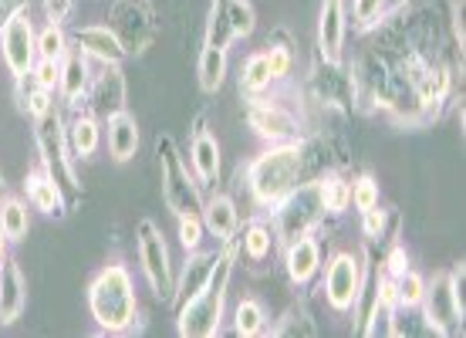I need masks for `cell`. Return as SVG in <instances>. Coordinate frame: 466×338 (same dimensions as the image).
Returning <instances> with one entry per match:
<instances>
[{
    "label": "cell",
    "mask_w": 466,
    "mask_h": 338,
    "mask_svg": "<svg viewBox=\"0 0 466 338\" xmlns=\"http://www.w3.org/2000/svg\"><path fill=\"white\" fill-rule=\"evenodd\" d=\"M321 203H325V213L331 217H341V213L351 207V183H345L341 176H321Z\"/></svg>",
    "instance_id": "cell-30"
},
{
    "label": "cell",
    "mask_w": 466,
    "mask_h": 338,
    "mask_svg": "<svg viewBox=\"0 0 466 338\" xmlns=\"http://www.w3.org/2000/svg\"><path fill=\"white\" fill-rule=\"evenodd\" d=\"M385 227H389V210H382V207L361 210V233H365L369 241H382Z\"/></svg>",
    "instance_id": "cell-40"
},
{
    "label": "cell",
    "mask_w": 466,
    "mask_h": 338,
    "mask_svg": "<svg viewBox=\"0 0 466 338\" xmlns=\"http://www.w3.org/2000/svg\"><path fill=\"white\" fill-rule=\"evenodd\" d=\"M213 261H217V254L187 251V268H183V274H179V281H176V298H179V304L187 302V298H193V294L210 281Z\"/></svg>",
    "instance_id": "cell-23"
},
{
    "label": "cell",
    "mask_w": 466,
    "mask_h": 338,
    "mask_svg": "<svg viewBox=\"0 0 466 338\" xmlns=\"http://www.w3.org/2000/svg\"><path fill=\"white\" fill-rule=\"evenodd\" d=\"M21 98V108L27 112L31 118H41L47 112H55V92H45V88H31L27 95H17Z\"/></svg>",
    "instance_id": "cell-39"
},
{
    "label": "cell",
    "mask_w": 466,
    "mask_h": 338,
    "mask_svg": "<svg viewBox=\"0 0 466 338\" xmlns=\"http://www.w3.org/2000/svg\"><path fill=\"white\" fill-rule=\"evenodd\" d=\"M325 217V203H321V183H298V187L274 207V233L278 244H291L304 233H315V227Z\"/></svg>",
    "instance_id": "cell-6"
},
{
    "label": "cell",
    "mask_w": 466,
    "mask_h": 338,
    "mask_svg": "<svg viewBox=\"0 0 466 338\" xmlns=\"http://www.w3.org/2000/svg\"><path fill=\"white\" fill-rule=\"evenodd\" d=\"M88 98H92V112L102 122L108 116L122 112L126 108V75H122V65H102V75L92 78Z\"/></svg>",
    "instance_id": "cell-16"
},
{
    "label": "cell",
    "mask_w": 466,
    "mask_h": 338,
    "mask_svg": "<svg viewBox=\"0 0 466 338\" xmlns=\"http://www.w3.org/2000/svg\"><path fill=\"white\" fill-rule=\"evenodd\" d=\"M136 244H139V264L142 274L149 281L152 294L159 302H173L176 298V274L173 261H169V244H166L163 230L156 227V220H139L136 227Z\"/></svg>",
    "instance_id": "cell-9"
},
{
    "label": "cell",
    "mask_w": 466,
    "mask_h": 338,
    "mask_svg": "<svg viewBox=\"0 0 466 338\" xmlns=\"http://www.w3.org/2000/svg\"><path fill=\"white\" fill-rule=\"evenodd\" d=\"M0 227H4V237L17 244L31 233V210L27 203L17 197H0Z\"/></svg>",
    "instance_id": "cell-27"
},
{
    "label": "cell",
    "mask_w": 466,
    "mask_h": 338,
    "mask_svg": "<svg viewBox=\"0 0 466 338\" xmlns=\"http://www.w3.org/2000/svg\"><path fill=\"white\" fill-rule=\"evenodd\" d=\"M27 312V278H24L21 264L7 257L0 264V325H17Z\"/></svg>",
    "instance_id": "cell-14"
},
{
    "label": "cell",
    "mask_w": 466,
    "mask_h": 338,
    "mask_svg": "<svg viewBox=\"0 0 466 338\" xmlns=\"http://www.w3.org/2000/svg\"><path fill=\"white\" fill-rule=\"evenodd\" d=\"M351 207H355L359 213L379 207V183H375V176L365 173L351 183Z\"/></svg>",
    "instance_id": "cell-36"
},
{
    "label": "cell",
    "mask_w": 466,
    "mask_h": 338,
    "mask_svg": "<svg viewBox=\"0 0 466 338\" xmlns=\"http://www.w3.org/2000/svg\"><path fill=\"white\" fill-rule=\"evenodd\" d=\"M396 281V304L399 312H412V308H420L422 304V294H426V278H422L420 271L409 268L406 274H399Z\"/></svg>",
    "instance_id": "cell-31"
},
{
    "label": "cell",
    "mask_w": 466,
    "mask_h": 338,
    "mask_svg": "<svg viewBox=\"0 0 466 338\" xmlns=\"http://www.w3.org/2000/svg\"><path fill=\"white\" fill-rule=\"evenodd\" d=\"M382 17H385V0H351V21H355L359 35L379 27Z\"/></svg>",
    "instance_id": "cell-34"
},
{
    "label": "cell",
    "mask_w": 466,
    "mask_h": 338,
    "mask_svg": "<svg viewBox=\"0 0 466 338\" xmlns=\"http://www.w3.org/2000/svg\"><path fill=\"white\" fill-rule=\"evenodd\" d=\"M237 244H240V251H244V257L250 264H264L274 254V247H278V233L264 220H250L244 227V233L237 237Z\"/></svg>",
    "instance_id": "cell-24"
},
{
    "label": "cell",
    "mask_w": 466,
    "mask_h": 338,
    "mask_svg": "<svg viewBox=\"0 0 466 338\" xmlns=\"http://www.w3.org/2000/svg\"><path fill=\"white\" fill-rule=\"evenodd\" d=\"M268 68H270V78L274 82H284L288 75H291L294 68V55H291V47L288 45H268Z\"/></svg>",
    "instance_id": "cell-37"
},
{
    "label": "cell",
    "mask_w": 466,
    "mask_h": 338,
    "mask_svg": "<svg viewBox=\"0 0 466 338\" xmlns=\"http://www.w3.org/2000/svg\"><path fill=\"white\" fill-rule=\"evenodd\" d=\"M223 11V21H227V31H230L233 41L240 37H250L257 27V11L250 0H217Z\"/></svg>",
    "instance_id": "cell-28"
},
{
    "label": "cell",
    "mask_w": 466,
    "mask_h": 338,
    "mask_svg": "<svg viewBox=\"0 0 466 338\" xmlns=\"http://www.w3.org/2000/svg\"><path fill=\"white\" fill-rule=\"evenodd\" d=\"M35 142L37 152H41V163H45V173L68 193H78V176H75V156L68 149V132H65V122H61L58 108L47 112V116L35 118Z\"/></svg>",
    "instance_id": "cell-7"
},
{
    "label": "cell",
    "mask_w": 466,
    "mask_h": 338,
    "mask_svg": "<svg viewBox=\"0 0 466 338\" xmlns=\"http://www.w3.org/2000/svg\"><path fill=\"white\" fill-rule=\"evenodd\" d=\"M58 78H61V61L51 58H37L35 68H31V82L45 92H58Z\"/></svg>",
    "instance_id": "cell-38"
},
{
    "label": "cell",
    "mask_w": 466,
    "mask_h": 338,
    "mask_svg": "<svg viewBox=\"0 0 466 338\" xmlns=\"http://www.w3.org/2000/svg\"><path fill=\"white\" fill-rule=\"evenodd\" d=\"M233 332L244 338L268 335V308L257 298H240L233 308Z\"/></svg>",
    "instance_id": "cell-26"
},
{
    "label": "cell",
    "mask_w": 466,
    "mask_h": 338,
    "mask_svg": "<svg viewBox=\"0 0 466 338\" xmlns=\"http://www.w3.org/2000/svg\"><path fill=\"white\" fill-rule=\"evenodd\" d=\"M361 292H365L361 257L351 254V251H339L325 268V298L331 304V312H339V315L355 312L361 302Z\"/></svg>",
    "instance_id": "cell-10"
},
{
    "label": "cell",
    "mask_w": 466,
    "mask_h": 338,
    "mask_svg": "<svg viewBox=\"0 0 466 338\" xmlns=\"http://www.w3.org/2000/svg\"><path fill=\"white\" fill-rule=\"evenodd\" d=\"M45 4V17L51 24H65L75 11V0H41Z\"/></svg>",
    "instance_id": "cell-41"
},
{
    "label": "cell",
    "mask_w": 466,
    "mask_h": 338,
    "mask_svg": "<svg viewBox=\"0 0 466 338\" xmlns=\"http://www.w3.org/2000/svg\"><path fill=\"white\" fill-rule=\"evenodd\" d=\"M0 197H4V173H0Z\"/></svg>",
    "instance_id": "cell-45"
},
{
    "label": "cell",
    "mask_w": 466,
    "mask_h": 338,
    "mask_svg": "<svg viewBox=\"0 0 466 338\" xmlns=\"http://www.w3.org/2000/svg\"><path fill=\"white\" fill-rule=\"evenodd\" d=\"M197 78H199V88L207 95H217L220 92L223 78H227V47L223 45H203L199 51V61H197Z\"/></svg>",
    "instance_id": "cell-25"
},
{
    "label": "cell",
    "mask_w": 466,
    "mask_h": 338,
    "mask_svg": "<svg viewBox=\"0 0 466 338\" xmlns=\"http://www.w3.org/2000/svg\"><path fill=\"white\" fill-rule=\"evenodd\" d=\"M156 156H159V173H163V200L173 217H189L203 210V183L197 173H189L183 156L169 136L156 139Z\"/></svg>",
    "instance_id": "cell-4"
},
{
    "label": "cell",
    "mask_w": 466,
    "mask_h": 338,
    "mask_svg": "<svg viewBox=\"0 0 466 338\" xmlns=\"http://www.w3.org/2000/svg\"><path fill=\"white\" fill-rule=\"evenodd\" d=\"M71 41L78 45V51H85L92 61L98 65H122L128 55V47L122 45L116 27H106V24H88V27H78Z\"/></svg>",
    "instance_id": "cell-13"
},
{
    "label": "cell",
    "mask_w": 466,
    "mask_h": 338,
    "mask_svg": "<svg viewBox=\"0 0 466 338\" xmlns=\"http://www.w3.org/2000/svg\"><path fill=\"white\" fill-rule=\"evenodd\" d=\"M345 35H349L345 0H321V11H318V58L325 65H341Z\"/></svg>",
    "instance_id": "cell-12"
},
{
    "label": "cell",
    "mask_w": 466,
    "mask_h": 338,
    "mask_svg": "<svg viewBox=\"0 0 466 338\" xmlns=\"http://www.w3.org/2000/svg\"><path fill=\"white\" fill-rule=\"evenodd\" d=\"M237 237L223 244V251L213 261L210 281L199 288L193 298L179 304V318H176V332L183 338H213L223 328V304H227V288L233 278V261H237Z\"/></svg>",
    "instance_id": "cell-1"
},
{
    "label": "cell",
    "mask_w": 466,
    "mask_h": 338,
    "mask_svg": "<svg viewBox=\"0 0 466 338\" xmlns=\"http://www.w3.org/2000/svg\"><path fill=\"white\" fill-rule=\"evenodd\" d=\"M247 126L268 142H301V122L280 102L264 98V95L247 98Z\"/></svg>",
    "instance_id": "cell-11"
},
{
    "label": "cell",
    "mask_w": 466,
    "mask_h": 338,
    "mask_svg": "<svg viewBox=\"0 0 466 338\" xmlns=\"http://www.w3.org/2000/svg\"><path fill=\"white\" fill-rule=\"evenodd\" d=\"M284 271L294 288H308L315 274L321 271V244L315 233H304L291 244H284Z\"/></svg>",
    "instance_id": "cell-15"
},
{
    "label": "cell",
    "mask_w": 466,
    "mask_h": 338,
    "mask_svg": "<svg viewBox=\"0 0 466 338\" xmlns=\"http://www.w3.org/2000/svg\"><path fill=\"white\" fill-rule=\"evenodd\" d=\"M409 271V254H406V247L396 244L392 251H389V257H385V274L389 278H399V274H406Z\"/></svg>",
    "instance_id": "cell-42"
},
{
    "label": "cell",
    "mask_w": 466,
    "mask_h": 338,
    "mask_svg": "<svg viewBox=\"0 0 466 338\" xmlns=\"http://www.w3.org/2000/svg\"><path fill=\"white\" fill-rule=\"evenodd\" d=\"M88 312L98 332L106 335H128L139 322V298L136 281L126 264H108L88 284Z\"/></svg>",
    "instance_id": "cell-2"
},
{
    "label": "cell",
    "mask_w": 466,
    "mask_h": 338,
    "mask_svg": "<svg viewBox=\"0 0 466 338\" xmlns=\"http://www.w3.org/2000/svg\"><path fill=\"white\" fill-rule=\"evenodd\" d=\"M270 335H304V338H315L318 335V325H315V318L304 312L301 304L298 308H288L284 312V318H280L278 325L268 328Z\"/></svg>",
    "instance_id": "cell-33"
},
{
    "label": "cell",
    "mask_w": 466,
    "mask_h": 338,
    "mask_svg": "<svg viewBox=\"0 0 466 338\" xmlns=\"http://www.w3.org/2000/svg\"><path fill=\"white\" fill-rule=\"evenodd\" d=\"M274 78H270V68H268V55L264 51H254L250 58L244 61V68H240V92L247 98H254V95H268Z\"/></svg>",
    "instance_id": "cell-29"
},
{
    "label": "cell",
    "mask_w": 466,
    "mask_h": 338,
    "mask_svg": "<svg viewBox=\"0 0 466 338\" xmlns=\"http://www.w3.org/2000/svg\"><path fill=\"white\" fill-rule=\"evenodd\" d=\"M92 58L78 51V47H68V55L61 58V78H58V95L65 98V106H78L88 88H92Z\"/></svg>",
    "instance_id": "cell-17"
},
{
    "label": "cell",
    "mask_w": 466,
    "mask_h": 338,
    "mask_svg": "<svg viewBox=\"0 0 466 338\" xmlns=\"http://www.w3.org/2000/svg\"><path fill=\"white\" fill-rule=\"evenodd\" d=\"M106 139H108V156L112 163L126 166L128 159H136L139 152V122L136 116H128L126 108L116 112V116L106 118Z\"/></svg>",
    "instance_id": "cell-19"
},
{
    "label": "cell",
    "mask_w": 466,
    "mask_h": 338,
    "mask_svg": "<svg viewBox=\"0 0 466 338\" xmlns=\"http://www.w3.org/2000/svg\"><path fill=\"white\" fill-rule=\"evenodd\" d=\"M176 233H179V244L183 251H199L203 247V220H199V213H189V217H176Z\"/></svg>",
    "instance_id": "cell-35"
},
{
    "label": "cell",
    "mask_w": 466,
    "mask_h": 338,
    "mask_svg": "<svg viewBox=\"0 0 466 338\" xmlns=\"http://www.w3.org/2000/svg\"><path fill=\"white\" fill-rule=\"evenodd\" d=\"M65 55H68V35H65V27L47 21L45 27L37 31V58L61 61Z\"/></svg>",
    "instance_id": "cell-32"
},
{
    "label": "cell",
    "mask_w": 466,
    "mask_h": 338,
    "mask_svg": "<svg viewBox=\"0 0 466 338\" xmlns=\"http://www.w3.org/2000/svg\"><path fill=\"white\" fill-rule=\"evenodd\" d=\"M0 58L14 75V82L31 78V68L37 61V31L31 21V7L21 4L0 21Z\"/></svg>",
    "instance_id": "cell-8"
},
{
    "label": "cell",
    "mask_w": 466,
    "mask_h": 338,
    "mask_svg": "<svg viewBox=\"0 0 466 338\" xmlns=\"http://www.w3.org/2000/svg\"><path fill=\"white\" fill-rule=\"evenodd\" d=\"M199 220H203L207 233H210V237H217L220 244L233 241V237H237V230H240V213H237V203H233L227 193H217V197L203 200Z\"/></svg>",
    "instance_id": "cell-21"
},
{
    "label": "cell",
    "mask_w": 466,
    "mask_h": 338,
    "mask_svg": "<svg viewBox=\"0 0 466 338\" xmlns=\"http://www.w3.org/2000/svg\"><path fill=\"white\" fill-rule=\"evenodd\" d=\"M304 166V146L301 142H270L254 163L247 166V187L257 207L274 210L280 200L288 197L298 179H301Z\"/></svg>",
    "instance_id": "cell-3"
},
{
    "label": "cell",
    "mask_w": 466,
    "mask_h": 338,
    "mask_svg": "<svg viewBox=\"0 0 466 338\" xmlns=\"http://www.w3.org/2000/svg\"><path fill=\"white\" fill-rule=\"evenodd\" d=\"M65 132H68V149L75 159H92L102 146V126L95 116H75Z\"/></svg>",
    "instance_id": "cell-22"
},
{
    "label": "cell",
    "mask_w": 466,
    "mask_h": 338,
    "mask_svg": "<svg viewBox=\"0 0 466 338\" xmlns=\"http://www.w3.org/2000/svg\"><path fill=\"white\" fill-rule=\"evenodd\" d=\"M24 189H27V203H31V210L45 213V217H65V213H68V197H65V189H61L58 183L45 173V169L27 173Z\"/></svg>",
    "instance_id": "cell-20"
},
{
    "label": "cell",
    "mask_w": 466,
    "mask_h": 338,
    "mask_svg": "<svg viewBox=\"0 0 466 338\" xmlns=\"http://www.w3.org/2000/svg\"><path fill=\"white\" fill-rule=\"evenodd\" d=\"M189 166H193V173H197V179L203 187L217 183V176H220V142L207 128L203 118H197L193 139H189Z\"/></svg>",
    "instance_id": "cell-18"
},
{
    "label": "cell",
    "mask_w": 466,
    "mask_h": 338,
    "mask_svg": "<svg viewBox=\"0 0 466 338\" xmlns=\"http://www.w3.org/2000/svg\"><path fill=\"white\" fill-rule=\"evenodd\" d=\"M14 7H21V0H0V17H7Z\"/></svg>",
    "instance_id": "cell-43"
},
{
    "label": "cell",
    "mask_w": 466,
    "mask_h": 338,
    "mask_svg": "<svg viewBox=\"0 0 466 338\" xmlns=\"http://www.w3.org/2000/svg\"><path fill=\"white\" fill-rule=\"evenodd\" d=\"M7 244H11V241H7V237H4V227H0V264H4V261H7Z\"/></svg>",
    "instance_id": "cell-44"
},
{
    "label": "cell",
    "mask_w": 466,
    "mask_h": 338,
    "mask_svg": "<svg viewBox=\"0 0 466 338\" xmlns=\"http://www.w3.org/2000/svg\"><path fill=\"white\" fill-rule=\"evenodd\" d=\"M420 308L430 332L453 335L463 325V264H456L453 271H440L432 281H426Z\"/></svg>",
    "instance_id": "cell-5"
}]
</instances>
